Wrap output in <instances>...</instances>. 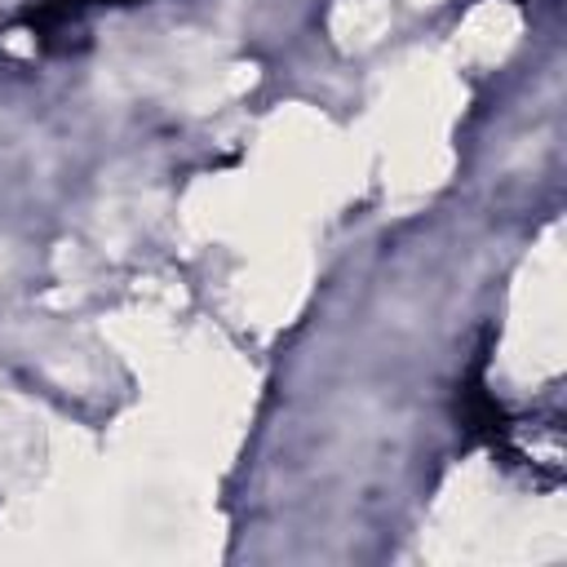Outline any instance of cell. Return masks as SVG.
Listing matches in <instances>:
<instances>
[{
  "label": "cell",
  "mask_w": 567,
  "mask_h": 567,
  "mask_svg": "<svg viewBox=\"0 0 567 567\" xmlns=\"http://www.w3.org/2000/svg\"><path fill=\"white\" fill-rule=\"evenodd\" d=\"M84 4H128V0H44L27 22H31V27H49V22H62L66 13L84 9Z\"/></svg>",
  "instance_id": "cell-1"
}]
</instances>
